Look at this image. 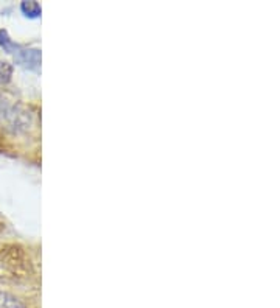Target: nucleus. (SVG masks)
I'll list each match as a JSON object with an SVG mask.
<instances>
[{
	"instance_id": "nucleus-1",
	"label": "nucleus",
	"mask_w": 280,
	"mask_h": 308,
	"mask_svg": "<svg viewBox=\"0 0 280 308\" xmlns=\"http://www.w3.org/2000/svg\"><path fill=\"white\" fill-rule=\"evenodd\" d=\"M18 61L23 66H38L41 61L39 50H19L18 51Z\"/></svg>"
},
{
	"instance_id": "nucleus-2",
	"label": "nucleus",
	"mask_w": 280,
	"mask_h": 308,
	"mask_svg": "<svg viewBox=\"0 0 280 308\" xmlns=\"http://www.w3.org/2000/svg\"><path fill=\"white\" fill-rule=\"evenodd\" d=\"M0 308H27L19 297L11 293L0 291Z\"/></svg>"
},
{
	"instance_id": "nucleus-3",
	"label": "nucleus",
	"mask_w": 280,
	"mask_h": 308,
	"mask_svg": "<svg viewBox=\"0 0 280 308\" xmlns=\"http://www.w3.org/2000/svg\"><path fill=\"white\" fill-rule=\"evenodd\" d=\"M21 10L28 17H38L41 14V5L38 2H22Z\"/></svg>"
},
{
	"instance_id": "nucleus-4",
	"label": "nucleus",
	"mask_w": 280,
	"mask_h": 308,
	"mask_svg": "<svg viewBox=\"0 0 280 308\" xmlns=\"http://www.w3.org/2000/svg\"><path fill=\"white\" fill-rule=\"evenodd\" d=\"M0 47L5 48L8 53H13V51L18 48V45L10 39V36H8V33L5 30H0Z\"/></svg>"
},
{
	"instance_id": "nucleus-5",
	"label": "nucleus",
	"mask_w": 280,
	"mask_h": 308,
	"mask_svg": "<svg viewBox=\"0 0 280 308\" xmlns=\"http://www.w3.org/2000/svg\"><path fill=\"white\" fill-rule=\"evenodd\" d=\"M13 67L8 63H0V83H8L11 80Z\"/></svg>"
}]
</instances>
